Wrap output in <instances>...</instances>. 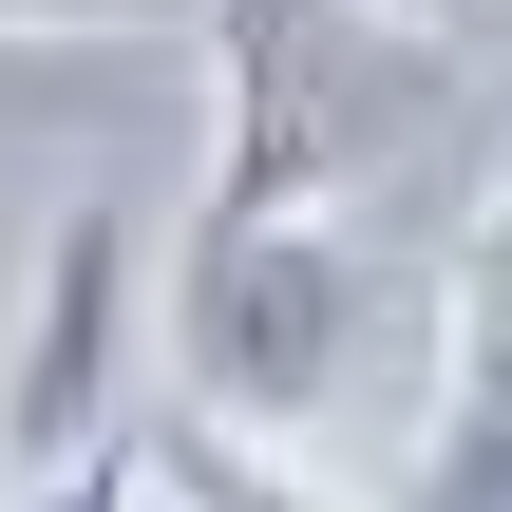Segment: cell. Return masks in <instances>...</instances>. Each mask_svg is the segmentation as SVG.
Segmentation results:
<instances>
[{
	"label": "cell",
	"instance_id": "cell-1",
	"mask_svg": "<svg viewBox=\"0 0 512 512\" xmlns=\"http://www.w3.org/2000/svg\"><path fill=\"white\" fill-rule=\"evenodd\" d=\"M437 57L456 38L399 0H209V76H228L209 209H361L437 133Z\"/></svg>",
	"mask_w": 512,
	"mask_h": 512
},
{
	"label": "cell",
	"instance_id": "cell-2",
	"mask_svg": "<svg viewBox=\"0 0 512 512\" xmlns=\"http://www.w3.org/2000/svg\"><path fill=\"white\" fill-rule=\"evenodd\" d=\"M171 361H190L228 418L304 437V418L342 399V361H361V228H342V209H190Z\"/></svg>",
	"mask_w": 512,
	"mask_h": 512
},
{
	"label": "cell",
	"instance_id": "cell-3",
	"mask_svg": "<svg viewBox=\"0 0 512 512\" xmlns=\"http://www.w3.org/2000/svg\"><path fill=\"white\" fill-rule=\"evenodd\" d=\"M133 304H152L133 209H57L38 266H19V323H0V494H76L95 437L152 399L133 380Z\"/></svg>",
	"mask_w": 512,
	"mask_h": 512
},
{
	"label": "cell",
	"instance_id": "cell-4",
	"mask_svg": "<svg viewBox=\"0 0 512 512\" xmlns=\"http://www.w3.org/2000/svg\"><path fill=\"white\" fill-rule=\"evenodd\" d=\"M418 494H437V512H512V171H494V209H475V266H456V342H437Z\"/></svg>",
	"mask_w": 512,
	"mask_h": 512
},
{
	"label": "cell",
	"instance_id": "cell-5",
	"mask_svg": "<svg viewBox=\"0 0 512 512\" xmlns=\"http://www.w3.org/2000/svg\"><path fill=\"white\" fill-rule=\"evenodd\" d=\"M152 19H209V0H0V38H152Z\"/></svg>",
	"mask_w": 512,
	"mask_h": 512
},
{
	"label": "cell",
	"instance_id": "cell-6",
	"mask_svg": "<svg viewBox=\"0 0 512 512\" xmlns=\"http://www.w3.org/2000/svg\"><path fill=\"white\" fill-rule=\"evenodd\" d=\"M399 19H437V38H456V19H475V0H399Z\"/></svg>",
	"mask_w": 512,
	"mask_h": 512
}]
</instances>
